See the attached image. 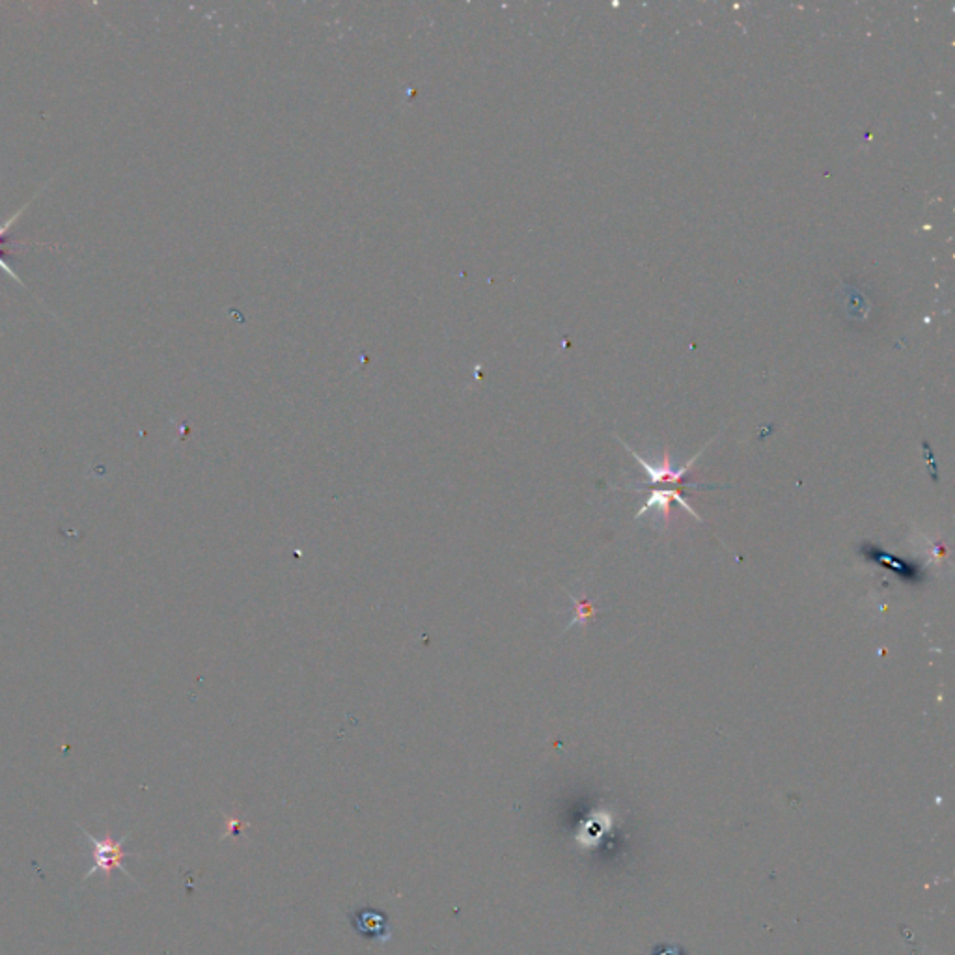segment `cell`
I'll list each match as a JSON object with an SVG mask.
<instances>
[{"instance_id":"cell-6","label":"cell","mask_w":955,"mask_h":955,"mask_svg":"<svg viewBox=\"0 0 955 955\" xmlns=\"http://www.w3.org/2000/svg\"><path fill=\"white\" fill-rule=\"evenodd\" d=\"M15 219H17V215H15V217H12V219H10V221L6 222V224H2V226H0V243H2V236H4V232H6V230H8V228H10V224H12V222H14ZM0 269H2V271H6V273H8V275H12V277H14L15 280H17V282H19V284H21V280H19V278H17V275H15L14 271H12V269H10V267H8V263H6V262H4V260H2V250H0Z\"/></svg>"},{"instance_id":"cell-4","label":"cell","mask_w":955,"mask_h":955,"mask_svg":"<svg viewBox=\"0 0 955 955\" xmlns=\"http://www.w3.org/2000/svg\"><path fill=\"white\" fill-rule=\"evenodd\" d=\"M347 918L353 922L362 937H368L375 942H388L392 937L385 914L375 913L372 909H362L357 913L347 914Z\"/></svg>"},{"instance_id":"cell-3","label":"cell","mask_w":955,"mask_h":955,"mask_svg":"<svg viewBox=\"0 0 955 955\" xmlns=\"http://www.w3.org/2000/svg\"><path fill=\"white\" fill-rule=\"evenodd\" d=\"M672 502H678L679 506H681L683 510H687L689 515H693L696 521H702V517L694 512V508L689 504V500L683 499L676 489H653L648 500L644 502V506H640V510H638L637 515H635V519L644 517L650 510H657V512L661 513V517L665 519L666 525H668V523H670V517H672V513H670Z\"/></svg>"},{"instance_id":"cell-5","label":"cell","mask_w":955,"mask_h":955,"mask_svg":"<svg viewBox=\"0 0 955 955\" xmlns=\"http://www.w3.org/2000/svg\"><path fill=\"white\" fill-rule=\"evenodd\" d=\"M573 603H575V616H573V622L569 623L568 627H573L575 623H581V625H586L588 620L594 616V605L588 601V599H577V597H571Z\"/></svg>"},{"instance_id":"cell-1","label":"cell","mask_w":955,"mask_h":955,"mask_svg":"<svg viewBox=\"0 0 955 955\" xmlns=\"http://www.w3.org/2000/svg\"><path fill=\"white\" fill-rule=\"evenodd\" d=\"M79 831L83 832L84 840L92 845V859H94V866L84 875L83 883L90 879V875H96L97 872L105 873L107 883H111L112 873L116 872V870H120V872L127 875L131 881H135L133 875L127 872L124 866L125 859H137V857H139V855H135V853H127L124 849V844L127 842V838H129V832H127L125 836H122L120 840H114L111 831L105 832L103 838H96L94 834H90V832L83 829L81 825H79Z\"/></svg>"},{"instance_id":"cell-2","label":"cell","mask_w":955,"mask_h":955,"mask_svg":"<svg viewBox=\"0 0 955 955\" xmlns=\"http://www.w3.org/2000/svg\"><path fill=\"white\" fill-rule=\"evenodd\" d=\"M620 443L625 446V450H627L631 456L637 459L638 465H640V467L644 469V472L650 476V482L653 485L679 484V482H681V480H683V478H685V476L691 472L694 463L698 461V457L702 456V454H704V450H706L707 446H709V444H706V446H704V448H702V450H700V452H698V454H696L691 461H687L683 467L676 469V467L672 465V457H670V454H668V450H666V448L665 452H663V459H661V463H659V465H651V463H648L644 457L640 456V454H637V452H635L631 446H627V444L623 443V441H620Z\"/></svg>"}]
</instances>
